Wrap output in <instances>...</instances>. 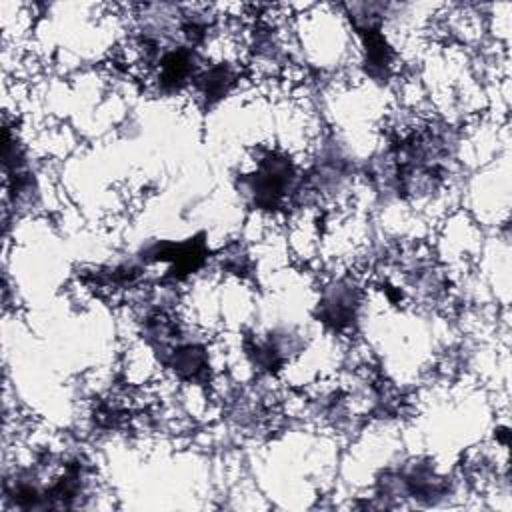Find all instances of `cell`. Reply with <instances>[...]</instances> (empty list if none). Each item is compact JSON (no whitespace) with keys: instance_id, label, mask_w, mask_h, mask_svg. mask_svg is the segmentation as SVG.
Wrapping results in <instances>:
<instances>
[{"instance_id":"cell-1","label":"cell","mask_w":512,"mask_h":512,"mask_svg":"<svg viewBox=\"0 0 512 512\" xmlns=\"http://www.w3.org/2000/svg\"><path fill=\"white\" fill-rule=\"evenodd\" d=\"M302 180L294 162L282 154L264 156L252 174L242 178V192L260 210H276L288 194L300 192Z\"/></svg>"},{"instance_id":"cell-2","label":"cell","mask_w":512,"mask_h":512,"mask_svg":"<svg viewBox=\"0 0 512 512\" xmlns=\"http://www.w3.org/2000/svg\"><path fill=\"white\" fill-rule=\"evenodd\" d=\"M360 306L358 288L352 282L340 280L328 286L318 304L320 320L332 330H344L356 320Z\"/></svg>"},{"instance_id":"cell-3","label":"cell","mask_w":512,"mask_h":512,"mask_svg":"<svg viewBox=\"0 0 512 512\" xmlns=\"http://www.w3.org/2000/svg\"><path fill=\"white\" fill-rule=\"evenodd\" d=\"M162 364H166L184 382L204 384L210 376L208 352L196 342H176L164 356Z\"/></svg>"},{"instance_id":"cell-4","label":"cell","mask_w":512,"mask_h":512,"mask_svg":"<svg viewBox=\"0 0 512 512\" xmlns=\"http://www.w3.org/2000/svg\"><path fill=\"white\" fill-rule=\"evenodd\" d=\"M238 74L236 70L222 62V64H214L210 68H206L204 72L196 74L194 84H196V92L198 96L204 100L206 106H212L216 102H220L236 84Z\"/></svg>"},{"instance_id":"cell-5","label":"cell","mask_w":512,"mask_h":512,"mask_svg":"<svg viewBox=\"0 0 512 512\" xmlns=\"http://www.w3.org/2000/svg\"><path fill=\"white\" fill-rule=\"evenodd\" d=\"M250 266V260H248V254L244 248H240L238 244H232L226 248V252L222 254V268H226L228 272H234V274H246Z\"/></svg>"}]
</instances>
